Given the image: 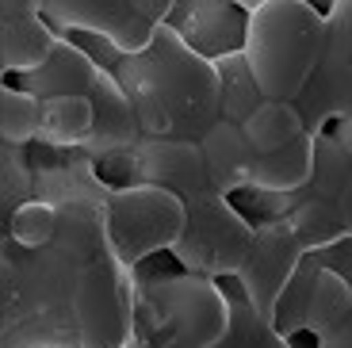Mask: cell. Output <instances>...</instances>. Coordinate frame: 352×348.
<instances>
[{
    "label": "cell",
    "mask_w": 352,
    "mask_h": 348,
    "mask_svg": "<svg viewBox=\"0 0 352 348\" xmlns=\"http://www.w3.org/2000/svg\"><path fill=\"white\" fill-rule=\"evenodd\" d=\"M134 8H138V16H146L150 23H165L168 12H173V0H131Z\"/></svg>",
    "instance_id": "obj_29"
},
{
    "label": "cell",
    "mask_w": 352,
    "mask_h": 348,
    "mask_svg": "<svg viewBox=\"0 0 352 348\" xmlns=\"http://www.w3.org/2000/svg\"><path fill=\"white\" fill-rule=\"evenodd\" d=\"M58 31L46 16H0V73H31L50 58Z\"/></svg>",
    "instance_id": "obj_15"
},
{
    "label": "cell",
    "mask_w": 352,
    "mask_h": 348,
    "mask_svg": "<svg viewBox=\"0 0 352 348\" xmlns=\"http://www.w3.org/2000/svg\"><path fill=\"white\" fill-rule=\"evenodd\" d=\"M43 16L58 35H104L123 54L142 50L157 27L131 0H46Z\"/></svg>",
    "instance_id": "obj_11"
},
{
    "label": "cell",
    "mask_w": 352,
    "mask_h": 348,
    "mask_svg": "<svg viewBox=\"0 0 352 348\" xmlns=\"http://www.w3.org/2000/svg\"><path fill=\"white\" fill-rule=\"evenodd\" d=\"M16 85L27 88V92H35V96H58V92L85 96L88 104H92V111H96V127H92L88 142L80 146V153L92 157L96 165L142 138L138 115H134L119 77H115L107 65H100V61L69 35H58L50 58H46L38 69L19 73Z\"/></svg>",
    "instance_id": "obj_5"
},
{
    "label": "cell",
    "mask_w": 352,
    "mask_h": 348,
    "mask_svg": "<svg viewBox=\"0 0 352 348\" xmlns=\"http://www.w3.org/2000/svg\"><path fill=\"white\" fill-rule=\"evenodd\" d=\"M326 12L314 0H261L245 12L241 54L264 100H299L322 58Z\"/></svg>",
    "instance_id": "obj_3"
},
{
    "label": "cell",
    "mask_w": 352,
    "mask_h": 348,
    "mask_svg": "<svg viewBox=\"0 0 352 348\" xmlns=\"http://www.w3.org/2000/svg\"><path fill=\"white\" fill-rule=\"evenodd\" d=\"M58 226V207L50 199H23L19 207H12L8 215V241L12 245H23V249H35L43 245L46 237L54 234Z\"/></svg>",
    "instance_id": "obj_25"
},
{
    "label": "cell",
    "mask_w": 352,
    "mask_h": 348,
    "mask_svg": "<svg viewBox=\"0 0 352 348\" xmlns=\"http://www.w3.org/2000/svg\"><path fill=\"white\" fill-rule=\"evenodd\" d=\"M199 153H203V168H207V184L222 195H241L245 192V173H249V149L241 122L230 119H214L207 131L199 134Z\"/></svg>",
    "instance_id": "obj_13"
},
{
    "label": "cell",
    "mask_w": 352,
    "mask_h": 348,
    "mask_svg": "<svg viewBox=\"0 0 352 348\" xmlns=\"http://www.w3.org/2000/svg\"><path fill=\"white\" fill-rule=\"evenodd\" d=\"M241 131H245V142L253 153H276L291 138H299L307 131V122H302L299 107L291 104V100H261L241 119Z\"/></svg>",
    "instance_id": "obj_18"
},
{
    "label": "cell",
    "mask_w": 352,
    "mask_h": 348,
    "mask_svg": "<svg viewBox=\"0 0 352 348\" xmlns=\"http://www.w3.org/2000/svg\"><path fill=\"white\" fill-rule=\"evenodd\" d=\"M0 188L8 195L12 207L23 199H35V165L27 146H4L0 142Z\"/></svg>",
    "instance_id": "obj_26"
},
{
    "label": "cell",
    "mask_w": 352,
    "mask_h": 348,
    "mask_svg": "<svg viewBox=\"0 0 352 348\" xmlns=\"http://www.w3.org/2000/svg\"><path fill=\"white\" fill-rule=\"evenodd\" d=\"M326 43L299 92V107L307 131H326L337 119L352 115V0H326Z\"/></svg>",
    "instance_id": "obj_8"
},
{
    "label": "cell",
    "mask_w": 352,
    "mask_h": 348,
    "mask_svg": "<svg viewBox=\"0 0 352 348\" xmlns=\"http://www.w3.org/2000/svg\"><path fill=\"white\" fill-rule=\"evenodd\" d=\"M352 173V157L344 153V146L337 142L333 131H314V173H310V192L337 199L341 184Z\"/></svg>",
    "instance_id": "obj_24"
},
{
    "label": "cell",
    "mask_w": 352,
    "mask_h": 348,
    "mask_svg": "<svg viewBox=\"0 0 352 348\" xmlns=\"http://www.w3.org/2000/svg\"><path fill=\"white\" fill-rule=\"evenodd\" d=\"M226 295H230V325H226V333H222V340L211 348H295V340L283 337V333L241 295L238 283H234Z\"/></svg>",
    "instance_id": "obj_19"
},
{
    "label": "cell",
    "mask_w": 352,
    "mask_h": 348,
    "mask_svg": "<svg viewBox=\"0 0 352 348\" xmlns=\"http://www.w3.org/2000/svg\"><path fill=\"white\" fill-rule=\"evenodd\" d=\"M230 325V295L222 279L199 272L146 276L134 287L131 348H211Z\"/></svg>",
    "instance_id": "obj_4"
},
{
    "label": "cell",
    "mask_w": 352,
    "mask_h": 348,
    "mask_svg": "<svg viewBox=\"0 0 352 348\" xmlns=\"http://www.w3.org/2000/svg\"><path fill=\"white\" fill-rule=\"evenodd\" d=\"M8 215H12V203L0 188V283H4V249H8Z\"/></svg>",
    "instance_id": "obj_32"
},
{
    "label": "cell",
    "mask_w": 352,
    "mask_h": 348,
    "mask_svg": "<svg viewBox=\"0 0 352 348\" xmlns=\"http://www.w3.org/2000/svg\"><path fill=\"white\" fill-rule=\"evenodd\" d=\"M165 23L207 58L241 50V39H245V12L230 0H173Z\"/></svg>",
    "instance_id": "obj_12"
},
{
    "label": "cell",
    "mask_w": 352,
    "mask_h": 348,
    "mask_svg": "<svg viewBox=\"0 0 352 348\" xmlns=\"http://www.w3.org/2000/svg\"><path fill=\"white\" fill-rule=\"evenodd\" d=\"M104 226L119 261L138 268L153 252H168L184 226V199L157 184H123L104 199Z\"/></svg>",
    "instance_id": "obj_7"
},
{
    "label": "cell",
    "mask_w": 352,
    "mask_h": 348,
    "mask_svg": "<svg viewBox=\"0 0 352 348\" xmlns=\"http://www.w3.org/2000/svg\"><path fill=\"white\" fill-rule=\"evenodd\" d=\"M337 215H341V226H344V234H352V173H349V180L341 184V192H337Z\"/></svg>",
    "instance_id": "obj_31"
},
{
    "label": "cell",
    "mask_w": 352,
    "mask_h": 348,
    "mask_svg": "<svg viewBox=\"0 0 352 348\" xmlns=\"http://www.w3.org/2000/svg\"><path fill=\"white\" fill-rule=\"evenodd\" d=\"M46 0H0V16H43Z\"/></svg>",
    "instance_id": "obj_30"
},
{
    "label": "cell",
    "mask_w": 352,
    "mask_h": 348,
    "mask_svg": "<svg viewBox=\"0 0 352 348\" xmlns=\"http://www.w3.org/2000/svg\"><path fill=\"white\" fill-rule=\"evenodd\" d=\"M214 65H219V88H222V119L241 122L264 100L256 80H253V73H249V65H245V54L230 50V54H222V58H214Z\"/></svg>",
    "instance_id": "obj_21"
},
{
    "label": "cell",
    "mask_w": 352,
    "mask_h": 348,
    "mask_svg": "<svg viewBox=\"0 0 352 348\" xmlns=\"http://www.w3.org/2000/svg\"><path fill=\"white\" fill-rule=\"evenodd\" d=\"M314 257H318V264H322V268L337 272V276H341L344 283L352 287V234L337 237L333 245H326V249H318Z\"/></svg>",
    "instance_id": "obj_27"
},
{
    "label": "cell",
    "mask_w": 352,
    "mask_h": 348,
    "mask_svg": "<svg viewBox=\"0 0 352 348\" xmlns=\"http://www.w3.org/2000/svg\"><path fill=\"white\" fill-rule=\"evenodd\" d=\"M96 168H104L100 176L111 188H123V184H157V188L176 192L180 199L211 188L195 138H150V134H142L134 146L111 153Z\"/></svg>",
    "instance_id": "obj_9"
},
{
    "label": "cell",
    "mask_w": 352,
    "mask_h": 348,
    "mask_svg": "<svg viewBox=\"0 0 352 348\" xmlns=\"http://www.w3.org/2000/svg\"><path fill=\"white\" fill-rule=\"evenodd\" d=\"M96 127V111L85 96L73 92H58V96H43V111H38V131L31 146H54V149H80Z\"/></svg>",
    "instance_id": "obj_16"
},
{
    "label": "cell",
    "mask_w": 352,
    "mask_h": 348,
    "mask_svg": "<svg viewBox=\"0 0 352 348\" xmlns=\"http://www.w3.org/2000/svg\"><path fill=\"white\" fill-rule=\"evenodd\" d=\"M318 257L314 252H302L299 268L291 272L287 287L280 291L272 310V325L283 333L287 340H299L302 329H307V310H310V295H314V276H318Z\"/></svg>",
    "instance_id": "obj_20"
},
{
    "label": "cell",
    "mask_w": 352,
    "mask_h": 348,
    "mask_svg": "<svg viewBox=\"0 0 352 348\" xmlns=\"http://www.w3.org/2000/svg\"><path fill=\"white\" fill-rule=\"evenodd\" d=\"M0 85H4V73H0Z\"/></svg>",
    "instance_id": "obj_35"
},
{
    "label": "cell",
    "mask_w": 352,
    "mask_h": 348,
    "mask_svg": "<svg viewBox=\"0 0 352 348\" xmlns=\"http://www.w3.org/2000/svg\"><path fill=\"white\" fill-rule=\"evenodd\" d=\"M230 4H238L241 12H249V8H253V4H261V0H230ZM314 4H318V0H314Z\"/></svg>",
    "instance_id": "obj_34"
},
{
    "label": "cell",
    "mask_w": 352,
    "mask_h": 348,
    "mask_svg": "<svg viewBox=\"0 0 352 348\" xmlns=\"http://www.w3.org/2000/svg\"><path fill=\"white\" fill-rule=\"evenodd\" d=\"M314 173V131H302L276 153H253L245 173V192H272L287 195L310 184Z\"/></svg>",
    "instance_id": "obj_14"
},
{
    "label": "cell",
    "mask_w": 352,
    "mask_h": 348,
    "mask_svg": "<svg viewBox=\"0 0 352 348\" xmlns=\"http://www.w3.org/2000/svg\"><path fill=\"white\" fill-rule=\"evenodd\" d=\"M111 73L150 138H199L222 115L214 58L188 46L168 23L153 27L142 50L119 54Z\"/></svg>",
    "instance_id": "obj_2"
},
{
    "label": "cell",
    "mask_w": 352,
    "mask_h": 348,
    "mask_svg": "<svg viewBox=\"0 0 352 348\" xmlns=\"http://www.w3.org/2000/svg\"><path fill=\"white\" fill-rule=\"evenodd\" d=\"M326 131H333V134H337V142L344 146V153L352 157V115H344V119H337L333 127H326Z\"/></svg>",
    "instance_id": "obj_33"
},
{
    "label": "cell",
    "mask_w": 352,
    "mask_h": 348,
    "mask_svg": "<svg viewBox=\"0 0 352 348\" xmlns=\"http://www.w3.org/2000/svg\"><path fill=\"white\" fill-rule=\"evenodd\" d=\"M253 226L245 210L234 207V195L203 188L184 195V226L168 252L184 272L230 279L253 241Z\"/></svg>",
    "instance_id": "obj_6"
},
{
    "label": "cell",
    "mask_w": 352,
    "mask_h": 348,
    "mask_svg": "<svg viewBox=\"0 0 352 348\" xmlns=\"http://www.w3.org/2000/svg\"><path fill=\"white\" fill-rule=\"evenodd\" d=\"M302 241L291 234V226L283 218H264L253 226V241H249L245 257H241L238 272H234V283L241 287V295L256 306V310L272 322L276 298L287 287L291 272L299 268L302 261Z\"/></svg>",
    "instance_id": "obj_10"
},
{
    "label": "cell",
    "mask_w": 352,
    "mask_h": 348,
    "mask_svg": "<svg viewBox=\"0 0 352 348\" xmlns=\"http://www.w3.org/2000/svg\"><path fill=\"white\" fill-rule=\"evenodd\" d=\"M280 218L291 226V234L299 237L307 252H318V249H326V245H333L337 237H344L337 203L326 199V195H318V192H310V188L291 192V203Z\"/></svg>",
    "instance_id": "obj_17"
},
{
    "label": "cell",
    "mask_w": 352,
    "mask_h": 348,
    "mask_svg": "<svg viewBox=\"0 0 352 348\" xmlns=\"http://www.w3.org/2000/svg\"><path fill=\"white\" fill-rule=\"evenodd\" d=\"M352 310V287L344 283L337 272L329 268H318L314 276V295H310V310H307V337H322L329 325H337L344 314Z\"/></svg>",
    "instance_id": "obj_23"
},
{
    "label": "cell",
    "mask_w": 352,
    "mask_h": 348,
    "mask_svg": "<svg viewBox=\"0 0 352 348\" xmlns=\"http://www.w3.org/2000/svg\"><path fill=\"white\" fill-rule=\"evenodd\" d=\"M314 348H352V310L337 325H329L322 337H314Z\"/></svg>",
    "instance_id": "obj_28"
},
{
    "label": "cell",
    "mask_w": 352,
    "mask_h": 348,
    "mask_svg": "<svg viewBox=\"0 0 352 348\" xmlns=\"http://www.w3.org/2000/svg\"><path fill=\"white\" fill-rule=\"evenodd\" d=\"M31 165L58 226L35 249H4L0 348H131L138 276L104 226L111 184L80 149L35 146Z\"/></svg>",
    "instance_id": "obj_1"
},
{
    "label": "cell",
    "mask_w": 352,
    "mask_h": 348,
    "mask_svg": "<svg viewBox=\"0 0 352 348\" xmlns=\"http://www.w3.org/2000/svg\"><path fill=\"white\" fill-rule=\"evenodd\" d=\"M43 96L19 85H0V142L4 146H31L38 131Z\"/></svg>",
    "instance_id": "obj_22"
}]
</instances>
